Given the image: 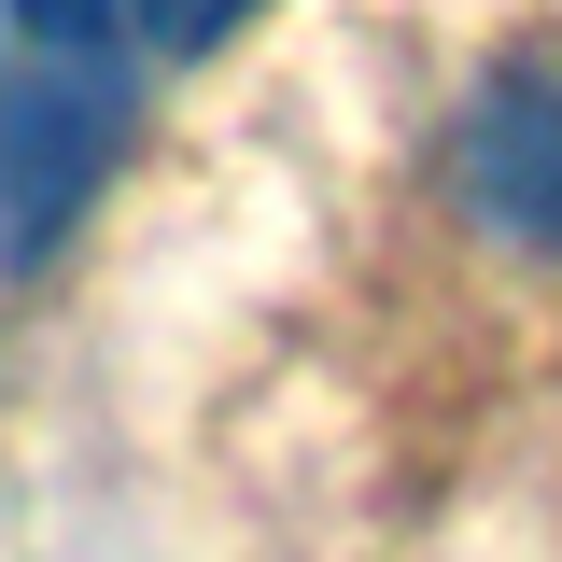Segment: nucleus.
Listing matches in <instances>:
<instances>
[{"label": "nucleus", "mask_w": 562, "mask_h": 562, "mask_svg": "<svg viewBox=\"0 0 562 562\" xmlns=\"http://www.w3.org/2000/svg\"><path fill=\"white\" fill-rule=\"evenodd\" d=\"M113 140H127V70H113V43L99 57L29 43V70L0 85V268H43L70 225H85Z\"/></svg>", "instance_id": "f257e3e1"}, {"label": "nucleus", "mask_w": 562, "mask_h": 562, "mask_svg": "<svg viewBox=\"0 0 562 562\" xmlns=\"http://www.w3.org/2000/svg\"><path fill=\"white\" fill-rule=\"evenodd\" d=\"M450 198L479 211L506 254L562 268V57H506L450 127Z\"/></svg>", "instance_id": "f03ea898"}, {"label": "nucleus", "mask_w": 562, "mask_h": 562, "mask_svg": "<svg viewBox=\"0 0 562 562\" xmlns=\"http://www.w3.org/2000/svg\"><path fill=\"white\" fill-rule=\"evenodd\" d=\"M239 14H268V0H127L140 43H169V57H198V43H225Z\"/></svg>", "instance_id": "7ed1b4c3"}, {"label": "nucleus", "mask_w": 562, "mask_h": 562, "mask_svg": "<svg viewBox=\"0 0 562 562\" xmlns=\"http://www.w3.org/2000/svg\"><path fill=\"white\" fill-rule=\"evenodd\" d=\"M113 14H127V0H14V29H29V43H57V57H99V43H113Z\"/></svg>", "instance_id": "20e7f679"}]
</instances>
